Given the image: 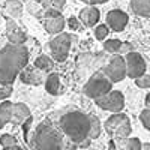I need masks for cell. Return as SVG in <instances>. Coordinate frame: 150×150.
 <instances>
[{"label":"cell","instance_id":"1","mask_svg":"<svg viewBox=\"0 0 150 150\" xmlns=\"http://www.w3.org/2000/svg\"><path fill=\"white\" fill-rule=\"evenodd\" d=\"M29 50L23 44H8L0 50V84H11L27 66Z\"/></svg>","mask_w":150,"mask_h":150},{"label":"cell","instance_id":"2","mask_svg":"<svg viewBox=\"0 0 150 150\" xmlns=\"http://www.w3.org/2000/svg\"><path fill=\"white\" fill-rule=\"evenodd\" d=\"M60 132L78 147H87L90 144V114L74 110L68 111L59 120Z\"/></svg>","mask_w":150,"mask_h":150},{"label":"cell","instance_id":"3","mask_svg":"<svg viewBox=\"0 0 150 150\" xmlns=\"http://www.w3.org/2000/svg\"><path fill=\"white\" fill-rule=\"evenodd\" d=\"M32 146V150H74L75 147H69L71 143L56 126L50 122H42L36 128L32 138L27 141Z\"/></svg>","mask_w":150,"mask_h":150},{"label":"cell","instance_id":"4","mask_svg":"<svg viewBox=\"0 0 150 150\" xmlns=\"http://www.w3.org/2000/svg\"><path fill=\"white\" fill-rule=\"evenodd\" d=\"M104 128H105L107 134L112 137V140L128 138L132 132L129 117L126 114H122V112H112V116H110L105 120Z\"/></svg>","mask_w":150,"mask_h":150},{"label":"cell","instance_id":"5","mask_svg":"<svg viewBox=\"0 0 150 150\" xmlns=\"http://www.w3.org/2000/svg\"><path fill=\"white\" fill-rule=\"evenodd\" d=\"M111 89H112V83L105 77V74L102 71H98L87 80V83L83 87V92L87 98L96 99V98H101L102 95L108 93Z\"/></svg>","mask_w":150,"mask_h":150},{"label":"cell","instance_id":"6","mask_svg":"<svg viewBox=\"0 0 150 150\" xmlns=\"http://www.w3.org/2000/svg\"><path fill=\"white\" fill-rule=\"evenodd\" d=\"M72 44V36L69 33H57L50 41V53H51V59L56 62H65L69 56V50Z\"/></svg>","mask_w":150,"mask_h":150},{"label":"cell","instance_id":"7","mask_svg":"<svg viewBox=\"0 0 150 150\" xmlns=\"http://www.w3.org/2000/svg\"><path fill=\"white\" fill-rule=\"evenodd\" d=\"M95 102L99 108H102L110 112H120L125 107V96L119 90H110L108 93L102 95L101 98H96Z\"/></svg>","mask_w":150,"mask_h":150},{"label":"cell","instance_id":"8","mask_svg":"<svg viewBox=\"0 0 150 150\" xmlns=\"http://www.w3.org/2000/svg\"><path fill=\"white\" fill-rule=\"evenodd\" d=\"M102 72L105 74V77L114 84V83H119L122 81L125 77H126V65H125V59L120 56V54H116L112 56L107 66L102 69Z\"/></svg>","mask_w":150,"mask_h":150},{"label":"cell","instance_id":"9","mask_svg":"<svg viewBox=\"0 0 150 150\" xmlns=\"http://www.w3.org/2000/svg\"><path fill=\"white\" fill-rule=\"evenodd\" d=\"M125 59V65H126V75L129 78H138L141 77L143 74H146V69H147V65H146V60L144 57L137 53V51H129L126 54Z\"/></svg>","mask_w":150,"mask_h":150},{"label":"cell","instance_id":"10","mask_svg":"<svg viewBox=\"0 0 150 150\" xmlns=\"http://www.w3.org/2000/svg\"><path fill=\"white\" fill-rule=\"evenodd\" d=\"M42 21H44L45 30L51 35L60 33L66 24L65 17L60 14V11H56V9H47L45 14L42 15Z\"/></svg>","mask_w":150,"mask_h":150},{"label":"cell","instance_id":"11","mask_svg":"<svg viewBox=\"0 0 150 150\" xmlns=\"http://www.w3.org/2000/svg\"><path fill=\"white\" fill-rule=\"evenodd\" d=\"M129 21V17L126 12H123L120 9H112L107 14V24L114 30V32H122L125 30L126 24Z\"/></svg>","mask_w":150,"mask_h":150},{"label":"cell","instance_id":"12","mask_svg":"<svg viewBox=\"0 0 150 150\" xmlns=\"http://www.w3.org/2000/svg\"><path fill=\"white\" fill-rule=\"evenodd\" d=\"M20 80L30 86H39L44 81V72L36 66H24L20 71Z\"/></svg>","mask_w":150,"mask_h":150},{"label":"cell","instance_id":"13","mask_svg":"<svg viewBox=\"0 0 150 150\" xmlns=\"http://www.w3.org/2000/svg\"><path fill=\"white\" fill-rule=\"evenodd\" d=\"M99 11L93 6V5H89V6H86L84 9H81L80 11V15H78V18H80V21L84 24V26H95V24L99 21Z\"/></svg>","mask_w":150,"mask_h":150},{"label":"cell","instance_id":"14","mask_svg":"<svg viewBox=\"0 0 150 150\" xmlns=\"http://www.w3.org/2000/svg\"><path fill=\"white\" fill-rule=\"evenodd\" d=\"M30 110L26 104L23 102H18V104H14L12 107V117H11V123L14 125H21L27 117H30Z\"/></svg>","mask_w":150,"mask_h":150},{"label":"cell","instance_id":"15","mask_svg":"<svg viewBox=\"0 0 150 150\" xmlns=\"http://www.w3.org/2000/svg\"><path fill=\"white\" fill-rule=\"evenodd\" d=\"M6 30H8L9 44H24V42H26V39H27L26 33H24L18 26H15L12 21H8Z\"/></svg>","mask_w":150,"mask_h":150},{"label":"cell","instance_id":"16","mask_svg":"<svg viewBox=\"0 0 150 150\" xmlns=\"http://www.w3.org/2000/svg\"><path fill=\"white\" fill-rule=\"evenodd\" d=\"M3 11L5 14L11 18H20L21 14H23V5L21 2H18V0H8V2L5 3L3 6Z\"/></svg>","mask_w":150,"mask_h":150},{"label":"cell","instance_id":"17","mask_svg":"<svg viewBox=\"0 0 150 150\" xmlns=\"http://www.w3.org/2000/svg\"><path fill=\"white\" fill-rule=\"evenodd\" d=\"M131 9L137 15L149 17L150 15V0H131Z\"/></svg>","mask_w":150,"mask_h":150},{"label":"cell","instance_id":"18","mask_svg":"<svg viewBox=\"0 0 150 150\" xmlns=\"http://www.w3.org/2000/svg\"><path fill=\"white\" fill-rule=\"evenodd\" d=\"M45 90L50 95H57L60 92V77H59V74L53 72V74H50L47 77V80H45Z\"/></svg>","mask_w":150,"mask_h":150},{"label":"cell","instance_id":"19","mask_svg":"<svg viewBox=\"0 0 150 150\" xmlns=\"http://www.w3.org/2000/svg\"><path fill=\"white\" fill-rule=\"evenodd\" d=\"M12 107H14V104H12L11 101H8V99H5V101L0 104V119L3 120V123H11V117H12Z\"/></svg>","mask_w":150,"mask_h":150},{"label":"cell","instance_id":"20","mask_svg":"<svg viewBox=\"0 0 150 150\" xmlns=\"http://www.w3.org/2000/svg\"><path fill=\"white\" fill-rule=\"evenodd\" d=\"M53 63H54L53 59H51V57H48V56H45V54L38 56V57H36V60H35V66H36L38 69H41L42 72L51 71Z\"/></svg>","mask_w":150,"mask_h":150},{"label":"cell","instance_id":"21","mask_svg":"<svg viewBox=\"0 0 150 150\" xmlns=\"http://www.w3.org/2000/svg\"><path fill=\"white\" fill-rule=\"evenodd\" d=\"M101 122H99V119L93 114H90V134H89V138L90 140H95L98 138L99 135H101Z\"/></svg>","mask_w":150,"mask_h":150},{"label":"cell","instance_id":"22","mask_svg":"<svg viewBox=\"0 0 150 150\" xmlns=\"http://www.w3.org/2000/svg\"><path fill=\"white\" fill-rule=\"evenodd\" d=\"M120 45H122V41H119V39H104V50L107 53L117 54Z\"/></svg>","mask_w":150,"mask_h":150},{"label":"cell","instance_id":"23","mask_svg":"<svg viewBox=\"0 0 150 150\" xmlns=\"http://www.w3.org/2000/svg\"><path fill=\"white\" fill-rule=\"evenodd\" d=\"M0 144H2V147H9V146H15L18 144L17 138L14 135L11 134H3L2 137H0Z\"/></svg>","mask_w":150,"mask_h":150},{"label":"cell","instance_id":"24","mask_svg":"<svg viewBox=\"0 0 150 150\" xmlns=\"http://www.w3.org/2000/svg\"><path fill=\"white\" fill-rule=\"evenodd\" d=\"M66 5V0H47L45 8L47 9H56V11H62Z\"/></svg>","mask_w":150,"mask_h":150},{"label":"cell","instance_id":"25","mask_svg":"<svg viewBox=\"0 0 150 150\" xmlns=\"http://www.w3.org/2000/svg\"><path fill=\"white\" fill-rule=\"evenodd\" d=\"M135 84L140 87V89H149L150 87V75L149 74H143L141 77L135 78Z\"/></svg>","mask_w":150,"mask_h":150},{"label":"cell","instance_id":"26","mask_svg":"<svg viewBox=\"0 0 150 150\" xmlns=\"http://www.w3.org/2000/svg\"><path fill=\"white\" fill-rule=\"evenodd\" d=\"M95 36L98 41H104L105 38L108 36V26L105 24H101V26H98L96 30H95Z\"/></svg>","mask_w":150,"mask_h":150},{"label":"cell","instance_id":"27","mask_svg":"<svg viewBox=\"0 0 150 150\" xmlns=\"http://www.w3.org/2000/svg\"><path fill=\"white\" fill-rule=\"evenodd\" d=\"M12 95V86L11 84H0V101H5Z\"/></svg>","mask_w":150,"mask_h":150},{"label":"cell","instance_id":"28","mask_svg":"<svg viewBox=\"0 0 150 150\" xmlns=\"http://www.w3.org/2000/svg\"><path fill=\"white\" fill-rule=\"evenodd\" d=\"M140 120L146 129H150V108H144L140 114Z\"/></svg>","mask_w":150,"mask_h":150},{"label":"cell","instance_id":"29","mask_svg":"<svg viewBox=\"0 0 150 150\" xmlns=\"http://www.w3.org/2000/svg\"><path fill=\"white\" fill-rule=\"evenodd\" d=\"M68 26L71 30H81L83 26H81V21L78 20V17H71L68 20Z\"/></svg>","mask_w":150,"mask_h":150},{"label":"cell","instance_id":"30","mask_svg":"<svg viewBox=\"0 0 150 150\" xmlns=\"http://www.w3.org/2000/svg\"><path fill=\"white\" fill-rule=\"evenodd\" d=\"M32 122H33V117H27L26 120H24L21 125H23V131H24V137H26V141H29V129L32 126Z\"/></svg>","mask_w":150,"mask_h":150},{"label":"cell","instance_id":"31","mask_svg":"<svg viewBox=\"0 0 150 150\" xmlns=\"http://www.w3.org/2000/svg\"><path fill=\"white\" fill-rule=\"evenodd\" d=\"M129 51H132V45H131L129 42H122L117 54H128Z\"/></svg>","mask_w":150,"mask_h":150},{"label":"cell","instance_id":"32","mask_svg":"<svg viewBox=\"0 0 150 150\" xmlns=\"http://www.w3.org/2000/svg\"><path fill=\"white\" fill-rule=\"evenodd\" d=\"M108 149H110V150H119V147H117V144H116V141H114V140H111V141H110Z\"/></svg>","mask_w":150,"mask_h":150},{"label":"cell","instance_id":"33","mask_svg":"<svg viewBox=\"0 0 150 150\" xmlns=\"http://www.w3.org/2000/svg\"><path fill=\"white\" fill-rule=\"evenodd\" d=\"M3 150H23L18 144H15V146H9V147H3Z\"/></svg>","mask_w":150,"mask_h":150},{"label":"cell","instance_id":"34","mask_svg":"<svg viewBox=\"0 0 150 150\" xmlns=\"http://www.w3.org/2000/svg\"><path fill=\"white\" fill-rule=\"evenodd\" d=\"M146 108H150V93L146 95Z\"/></svg>","mask_w":150,"mask_h":150},{"label":"cell","instance_id":"35","mask_svg":"<svg viewBox=\"0 0 150 150\" xmlns=\"http://www.w3.org/2000/svg\"><path fill=\"white\" fill-rule=\"evenodd\" d=\"M108 0H93V5H96V3H107Z\"/></svg>","mask_w":150,"mask_h":150},{"label":"cell","instance_id":"36","mask_svg":"<svg viewBox=\"0 0 150 150\" xmlns=\"http://www.w3.org/2000/svg\"><path fill=\"white\" fill-rule=\"evenodd\" d=\"M81 2H84L87 5H93V0H81Z\"/></svg>","mask_w":150,"mask_h":150},{"label":"cell","instance_id":"37","mask_svg":"<svg viewBox=\"0 0 150 150\" xmlns=\"http://www.w3.org/2000/svg\"><path fill=\"white\" fill-rule=\"evenodd\" d=\"M36 2H38V3H41V5H44V6H45V3H47V0H36Z\"/></svg>","mask_w":150,"mask_h":150},{"label":"cell","instance_id":"38","mask_svg":"<svg viewBox=\"0 0 150 150\" xmlns=\"http://www.w3.org/2000/svg\"><path fill=\"white\" fill-rule=\"evenodd\" d=\"M3 126H5V123H3V120H2V119H0V129H2Z\"/></svg>","mask_w":150,"mask_h":150}]
</instances>
